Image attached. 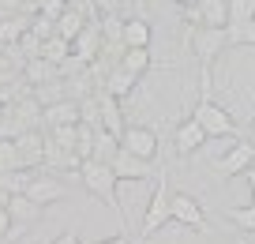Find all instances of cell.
Segmentation results:
<instances>
[{"label":"cell","instance_id":"1","mask_svg":"<svg viewBox=\"0 0 255 244\" xmlns=\"http://www.w3.org/2000/svg\"><path fill=\"white\" fill-rule=\"evenodd\" d=\"M214 79H210V68H203V79H199V102L191 109V120L210 135V139H240V124L233 120V113L225 105L214 102Z\"/></svg>","mask_w":255,"mask_h":244},{"label":"cell","instance_id":"2","mask_svg":"<svg viewBox=\"0 0 255 244\" xmlns=\"http://www.w3.org/2000/svg\"><path fill=\"white\" fill-rule=\"evenodd\" d=\"M169 203H173V184H169V169L161 166L158 169V181H154V192H150V203H146L143 211V222H139V237H154L158 229H165L169 222H173V211H169Z\"/></svg>","mask_w":255,"mask_h":244},{"label":"cell","instance_id":"3","mask_svg":"<svg viewBox=\"0 0 255 244\" xmlns=\"http://www.w3.org/2000/svg\"><path fill=\"white\" fill-rule=\"evenodd\" d=\"M79 181L83 188H87V196L102 199L109 211H117V173H113V166H105V162H98V158H83L79 162Z\"/></svg>","mask_w":255,"mask_h":244},{"label":"cell","instance_id":"4","mask_svg":"<svg viewBox=\"0 0 255 244\" xmlns=\"http://www.w3.org/2000/svg\"><path fill=\"white\" fill-rule=\"evenodd\" d=\"M154 181H158V177H154ZM154 181H120L117 184V218H120V226H124V233H128V218L146 211Z\"/></svg>","mask_w":255,"mask_h":244},{"label":"cell","instance_id":"5","mask_svg":"<svg viewBox=\"0 0 255 244\" xmlns=\"http://www.w3.org/2000/svg\"><path fill=\"white\" fill-rule=\"evenodd\" d=\"M252 162H255V139H233V147L222 158H214V177H222V181L240 177Z\"/></svg>","mask_w":255,"mask_h":244},{"label":"cell","instance_id":"6","mask_svg":"<svg viewBox=\"0 0 255 244\" xmlns=\"http://www.w3.org/2000/svg\"><path fill=\"white\" fill-rule=\"evenodd\" d=\"M169 211H173V222L184 229H191V233H210L207 226V211H203V203L195 196H188V192H173V203H169Z\"/></svg>","mask_w":255,"mask_h":244},{"label":"cell","instance_id":"7","mask_svg":"<svg viewBox=\"0 0 255 244\" xmlns=\"http://www.w3.org/2000/svg\"><path fill=\"white\" fill-rule=\"evenodd\" d=\"M188 41H191V53H195V60H199L203 68H210V64L218 60V53L229 45V34H225V30H210V26H191Z\"/></svg>","mask_w":255,"mask_h":244},{"label":"cell","instance_id":"8","mask_svg":"<svg viewBox=\"0 0 255 244\" xmlns=\"http://www.w3.org/2000/svg\"><path fill=\"white\" fill-rule=\"evenodd\" d=\"M158 169H161V158H158V162H150V158L128 154L124 147H120V154L113 158V173H117V181H154Z\"/></svg>","mask_w":255,"mask_h":244},{"label":"cell","instance_id":"9","mask_svg":"<svg viewBox=\"0 0 255 244\" xmlns=\"http://www.w3.org/2000/svg\"><path fill=\"white\" fill-rule=\"evenodd\" d=\"M120 147H124L128 154L150 158V162H158V154H161V139H158V132H154L150 124H131V128H124Z\"/></svg>","mask_w":255,"mask_h":244},{"label":"cell","instance_id":"10","mask_svg":"<svg viewBox=\"0 0 255 244\" xmlns=\"http://www.w3.org/2000/svg\"><path fill=\"white\" fill-rule=\"evenodd\" d=\"M41 211H45V207H41V203H34V199L26 196V192H19V196H11V199H8L11 229H8V237H4V241H15V237L23 233V229L38 226V222H41Z\"/></svg>","mask_w":255,"mask_h":244},{"label":"cell","instance_id":"11","mask_svg":"<svg viewBox=\"0 0 255 244\" xmlns=\"http://www.w3.org/2000/svg\"><path fill=\"white\" fill-rule=\"evenodd\" d=\"M191 26H210V30H225L229 26V0H195L188 8Z\"/></svg>","mask_w":255,"mask_h":244},{"label":"cell","instance_id":"12","mask_svg":"<svg viewBox=\"0 0 255 244\" xmlns=\"http://www.w3.org/2000/svg\"><path fill=\"white\" fill-rule=\"evenodd\" d=\"M26 196H30L34 203H41V207H53V203H60V199H68V184L56 173H34L30 184H26Z\"/></svg>","mask_w":255,"mask_h":244},{"label":"cell","instance_id":"13","mask_svg":"<svg viewBox=\"0 0 255 244\" xmlns=\"http://www.w3.org/2000/svg\"><path fill=\"white\" fill-rule=\"evenodd\" d=\"M207 139H210V135L203 132L191 117H184L180 124L173 128V150H176L180 158H191L195 150H203V147H207Z\"/></svg>","mask_w":255,"mask_h":244},{"label":"cell","instance_id":"14","mask_svg":"<svg viewBox=\"0 0 255 244\" xmlns=\"http://www.w3.org/2000/svg\"><path fill=\"white\" fill-rule=\"evenodd\" d=\"M102 90L105 94H113V98H120V102H128V98L139 90V75H131V71L124 68V64H117V68L105 75V83H102Z\"/></svg>","mask_w":255,"mask_h":244},{"label":"cell","instance_id":"15","mask_svg":"<svg viewBox=\"0 0 255 244\" xmlns=\"http://www.w3.org/2000/svg\"><path fill=\"white\" fill-rule=\"evenodd\" d=\"M15 147H19V162H23V169L41 166V158H45V135H38V128L23 132L15 139Z\"/></svg>","mask_w":255,"mask_h":244},{"label":"cell","instance_id":"16","mask_svg":"<svg viewBox=\"0 0 255 244\" xmlns=\"http://www.w3.org/2000/svg\"><path fill=\"white\" fill-rule=\"evenodd\" d=\"M150 38H154V30H150V23H146L143 15L124 19V30H120L124 49H150Z\"/></svg>","mask_w":255,"mask_h":244},{"label":"cell","instance_id":"17","mask_svg":"<svg viewBox=\"0 0 255 244\" xmlns=\"http://www.w3.org/2000/svg\"><path fill=\"white\" fill-rule=\"evenodd\" d=\"M98 109H102V128L113 135H124V109H120V98L98 90Z\"/></svg>","mask_w":255,"mask_h":244},{"label":"cell","instance_id":"18","mask_svg":"<svg viewBox=\"0 0 255 244\" xmlns=\"http://www.w3.org/2000/svg\"><path fill=\"white\" fill-rule=\"evenodd\" d=\"M41 124L56 128V124H79V102L75 98H64V102H53L41 109Z\"/></svg>","mask_w":255,"mask_h":244},{"label":"cell","instance_id":"19","mask_svg":"<svg viewBox=\"0 0 255 244\" xmlns=\"http://www.w3.org/2000/svg\"><path fill=\"white\" fill-rule=\"evenodd\" d=\"M23 79L26 87H41V83H53V79H60V64L45 60V56H30L23 68Z\"/></svg>","mask_w":255,"mask_h":244},{"label":"cell","instance_id":"20","mask_svg":"<svg viewBox=\"0 0 255 244\" xmlns=\"http://www.w3.org/2000/svg\"><path fill=\"white\" fill-rule=\"evenodd\" d=\"M26 26H30L26 15H0V45H19Z\"/></svg>","mask_w":255,"mask_h":244},{"label":"cell","instance_id":"21","mask_svg":"<svg viewBox=\"0 0 255 244\" xmlns=\"http://www.w3.org/2000/svg\"><path fill=\"white\" fill-rule=\"evenodd\" d=\"M117 154H120V135L98 128V132H94V158L105 162V166H113V158H117Z\"/></svg>","mask_w":255,"mask_h":244},{"label":"cell","instance_id":"22","mask_svg":"<svg viewBox=\"0 0 255 244\" xmlns=\"http://www.w3.org/2000/svg\"><path fill=\"white\" fill-rule=\"evenodd\" d=\"M38 56H45V60L60 64V60H68V56H72V41H64L60 34H53V38H45V41L38 45Z\"/></svg>","mask_w":255,"mask_h":244},{"label":"cell","instance_id":"23","mask_svg":"<svg viewBox=\"0 0 255 244\" xmlns=\"http://www.w3.org/2000/svg\"><path fill=\"white\" fill-rule=\"evenodd\" d=\"M120 64H124L131 75L143 79L146 71H150V49H124V56H120Z\"/></svg>","mask_w":255,"mask_h":244},{"label":"cell","instance_id":"24","mask_svg":"<svg viewBox=\"0 0 255 244\" xmlns=\"http://www.w3.org/2000/svg\"><path fill=\"white\" fill-rule=\"evenodd\" d=\"M225 218H229L237 229H244V233H255V203H248V207H225Z\"/></svg>","mask_w":255,"mask_h":244},{"label":"cell","instance_id":"25","mask_svg":"<svg viewBox=\"0 0 255 244\" xmlns=\"http://www.w3.org/2000/svg\"><path fill=\"white\" fill-rule=\"evenodd\" d=\"M11 169H23L19 147H15V139H0V173H11Z\"/></svg>","mask_w":255,"mask_h":244},{"label":"cell","instance_id":"26","mask_svg":"<svg viewBox=\"0 0 255 244\" xmlns=\"http://www.w3.org/2000/svg\"><path fill=\"white\" fill-rule=\"evenodd\" d=\"M255 19V0H229V26L252 23Z\"/></svg>","mask_w":255,"mask_h":244},{"label":"cell","instance_id":"27","mask_svg":"<svg viewBox=\"0 0 255 244\" xmlns=\"http://www.w3.org/2000/svg\"><path fill=\"white\" fill-rule=\"evenodd\" d=\"M240 177H244V184H248V203H255V162H252Z\"/></svg>","mask_w":255,"mask_h":244},{"label":"cell","instance_id":"28","mask_svg":"<svg viewBox=\"0 0 255 244\" xmlns=\"http://www.w3.org/2000/svg\"><path fill=\"white\" fill-rule=\"evenodd\" d=\"M8 229H11V214H8V207H0V241L8 237Z\"/></svg>","mask_w":255,"mask_h":244},{"label":"cell","instance_id":"29","mask_svg":"<svg viewBox=\"0 0 255 244\" xmlns=\"http://www.w3.org/2000/svg\"><path fill=\"white\" fill-rule=\"evenodd\" d=\"M94 8L105 11V15H117V0H94Z\"/></svg>","mask_w":255,"mask_h":244},{"label":"cell","instance_id":"30","mask_svg":"<svg viewBox=\"0 0 255 244\" xmlns=\"http://www.w3.org/2000/svg\"><path fill=\"white\" fill-rule=\"evenodd\" d=\"M53 244H83V241H79V233H60Z\"/></svg>","mask_w":255,"mask_h":244},{"label":"cell","instance_id":"31","mask_svg":"<svg viewBox=\"0 0 255 244\" xmlns=\"http://www.w3.org/2000/svg\"><path fill=\"white\" fill-rule=\"evenodd\" d=\"M98 244H131V241H128V233H117V237H105V241H98Z\"/></svg>","mask_w":255,"mask_h":244},{"label":"cell","instance_id":"32","mask_svg":"<svg viewBox=\"0 0 255 244\" xmlns=\"http://www.w3.org/2000/svg\"><path fill=\"white\" fill-rule=\"evenodd\" d=\"M237 244H255V241H248V233H240V237H237Z\"/></svg>","mask_w":255,"mask_h":244},{"label":"cell","instance_id":"33","mask_svg":"<svg viewBox=\"0 0 255 244\" xmlns=\"http://www.w3.org/2000/svg\"><path fill=\"white\" fill-rule=\"evenodd\" d=\"M173 4H180V8H191V4H195V0H173Z\"/></svg>","mask_w":255,"mask_h":244},{"label":"cell","instance_id":"34","mask_svg":"<svg viewBox=\"0 0 255 244\" xmlns=\"http://www.w3.org/2000/svg\"><path fill=\"white\" fill-rule=\"evenodd\" d=\"M4 83H8V79H4V71H0V87H4Z\"/></svg>","mask_w":255,"mask_h":244},{"label":"cell","instance_id":"35","mask_svg":"<svg viewBox=\"0 0 255 244\" xmlns=\"http://www.w3.org/2000/svg\"><path fill=\"white\" fill-rule=\"evenodd\" d=\"M0 120H4V105H0Z\"/></svg>","mask_w":255,"mask_h":244},{"label":"cell","instance_id":"36","mask_svg":"<svg viewBox=\"0 0 255 244\" xmlns=\"http://www.w3.org/2000/svg\"><path fill=\"white\" fill-rule=\"evenodd\" d=\"M0 244H15V241H0Z\"/></svg>","mask_w":255,"mask_h":244},{"label":"cell","instance_id":"37","mask_svg":"<svg viewBox=\"0 0 255 244\" xmlns=\"http://www.w3.org/2000/svg\"><path fill=\"white\" fill-rule=\"evenodd\" d=\"M252 132H255V120H252Z\"/></svg>","mask_w":255,"mask_h":244},{"label":"cell","instance_id":"38","mask_svg":"<svg viewBox=\"0 0 255 244\" xmlns=\"http://www.w3.org/2000/svg\"><path fill=\"white\" fill-rule=\"evenodd\" d=\"M0 49H4V45H0Z\"/></svg>","mask_w":255,"mask_h":244}]
</instances>
